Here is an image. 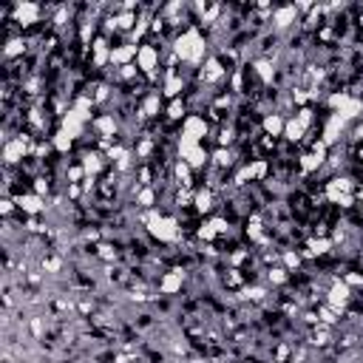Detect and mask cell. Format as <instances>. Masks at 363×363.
<instances>
[{
    "label": "cell",
    "instance_id": "obj_1",
    "mask_svg": "<svg viewBox=\"0 0 363 363\" xmlns=\"http://www.w3.org/2000/svg\"><path fill=\"white\" fill-rule=\"evenodd\" d=\"M176 54L182 60H187V63H199L201 57H205V40L199 37V31L196 29H187L185 34L176 40Z\"/></svg>",
    "mask_w": 363,
    "mask_h": 363
},
{
    "label": "cell",
    "instance_id": "obj_2",
    "mask_svg": "<svg viewBox=\"0 0 363 363\" xmlns=\"http://www.w3.org/2000/svg\"><path fill=\"white\" fill-rule=\"evenodd\" d=\"M142 219H145V224L150 227V233L156 235V238H162V241H173V238H179V224L173 219H168V216H159L156 210H148Z\"/></svg>",
    "mask_w": 363,
    "mask_h": 363
},
{
    "label": "cell",
    "instance_id": "obj_3",
    "mask_svg": "<svg viewBox=\"0 0 363 363\" xmlns=\"http://www.w3.org/2000/svg\"><path fill=\"white\" fill-rule=\"evenodd\" d=\"M327 199L335 201V205L349 207L355 201V196H352V179H332L327 185Z\"/></svg>",
    "mask_w": 363,
    "mask_h": 363
},
{
    "label": "cell",
    "instance_id": "obj_4",
    "mask_svg": "<svg viewBox=\"0 0 363 363\" xmlns=\"http://www.w3.org/2000/svg\"><path fill=\"white\" fill-rule=\"evenodd\" d=\"M156 60H159V51L153 49V46H148V43L139 46V51H136V63H139V68H142L145 74H153Z\"/></svg>",
    "mask_w": 363,
    "mask_h": 363
},
{
    "label": "cell",
    "instance_id": "obj_5",
    "mask_svg": "<svg viewBox=\"0 0 363 363\" xmlns=\"http://www.w3.org/2000/svg\"><path fill=\"white\" fill-rule=\"evenodd\" d=\"M26 150H29V139L26 136H17V139H9L6 148H3V156L6 162H20L26 156Z\"/></svg>",
    "mask_w": 363,
    "mask_h": 363
},
{
    "label": "cell",
    "instance_id": "obj_6",
    "mask_svg": "<svg viewBox=\"0 0 363 363\" xmlns=\"http://www.w3.org/2000/svg\"><path fill=\"white\" fill-rule=\"evenodd\" d=\"M37 17H40V6L37 3H17L15 6V20L20 26H31V23H37Z\"/></svg>",
    "mask_w": 363,
    "mask_h": 363
},
{
    "label": "cell",
    "instance_id": "obj_7",
    "mask_svg": "<svg viewBox=\"0 0 363 363\" xmlns=\"http://www.w3.org/2000/svg\"><path fill=\"white\" fill-rule=\"evenodd\" d=\"M205 134H207V122L201 119V116H187L185 119V134L182 136H187L190 142H201Z\"/></svg>",
    "mask_w": 363,
    "mask_h": 363
},
{
    "label": "cell",
    "instance_id": "obj_8",
    "mask_svg": "<svg viewBox=\"0 0 363 363\" xmlns=\"http://www.w3.org/2000/svg\"><path fill=\"white\" fill-rule=\"evenodd\" d=\"M17 207H20L23 213L37 216L40 210H43V196H37V193H26V196H17Z\"/></svg>",
    "mask_w": 363,
    "mask_h": 363
},
{
    "label": "cell",
    "instance_id": "obj_9",
    "mask_svg": "<svg viewBox=\"0 0 363 363\" xmlns=\"http://www.w3.org/2000/svg\"><path fill=\"white\" fill-rule=\"evenodd\" d=\"M346 301H349V287L343 284V281L332 284V290H329V304H332V309H335V312H341Z\"/></svg>",
    "mask_w": 363,
    "mask_h": 363
},
{
    "label": "cell",
    "instance_id": "obj_10",
    "mask_svg": "<svg viewBox=\"0 0 363 363\" xmlns=\"http://www.w3.org/2000/svg\"><path fill=\"white\" fill-rule=\"evenodd\" d=\"M298 20V9L295 6H281V9H275V26L278 29H287L290 23H295Z\"/></svg>",
    "mask_w": 363,
    "mask_h": 363
},
{
    "label": "cell",
    "instance_id": "obj_11",
    "mask_svg": "<svg viewBox=\"0 0 363 363\" xmlns=\"http://www.w3.org/2000/svg\"><path fill=\"white\" fill-rule=\"evenodd\" d=\"M284 125H287V122L281 119L278 114H267V116H264V134L272 136V139L284 134Z\"/></svg>",
    "mask_w": 363,
    "mask_h": 363
},
{
    "label": "cell",
    "instance_id": "obj_12",
    "mask_svg": "<svg viewBox=\"0 0 363 363\" xmlns=\"http://www.w3.org/2000/svg\"><path fill=\"white\" fill-rule=\"evenodd\" d=\"M136 46H119V49H111V63H119L122 68L128 65V60L131 57H136Z\"/></svg>",
    "mask_w": 363,
    "mask_h": 363
},
{
    "label": "cell",
    "instance_id": "obj_13",
    "mask_svg": "<svg viewBox=\"0 0 363 363\" xmlns=\"http://www.w3.org/2000/svg\"><path fill=\"white\" fill-rule=\"evenodd\" d=\"M224 77V68H221V63L219 60H207V65L205 68H201V79H205V83H216V79H221Z\"/></svg>",
    "mask_w": 363,
    "mask_h": 363
},
{
    "label": "cell",
    "instance_id": "obj_14",
    "mask_svg": "<svg viewBox=\"0 0 363 363\" xmlns=\"http://www.w3.org/2000/svg\"><path fill=\"white\" fill-rule=\"evenodd\" d=\"M304 131H306V122H301L298 116H295V119H287V125H284V136L290 142H298L301 136H304Z\"/></svg>",
    "mask_w": 363,
    "mask_h": 363
},
{
    "label": "cell",
    "instance_id": "obj_15",
    "mask_svg": "<svg viewBox=\"0 0 363 363\" xmlns=\"http://www.w3.org/2000/svg\"><path fill=\"white\" fill-rule=\"evenodd\" d=\"M185 83L182 77H176L173 71H168V79H165V97H171V100H179V94H182Z\"/></svg>",
    "mask_w": 363,
    "mask_h": 363
},
{
    "label": "cell",
    "instance_id": "obj_16",
    "mask_svg": "<svg viewBox=\"0 0 363 363\" xmlns=\"http://www.w3.org/2000/svg\"><path fill=\"white\" fill-rule=\"evenodd\" d=\"M91 51H94V63H97V65H105L108 60H111V51H108L105 40H94Z\"/></svg>",
    "mask_w": 363,
    "mask_h": 363
},
{
    "label": "cell",
    "instance_id": "obj_17",
    "mask_svg": "<svg viewBox=\"0 0 363 363\" xmlns=\"http://www.w3.org/2000/svg\"><path fill=\"white\" fill-rule=\"evenodd\" d=\"M193 205H196L199 213H210V210H213V193L210 190H199L196 193V199H193Z\"/></svg>",
    "mask_w": 363,
    "mask_h": 363
},
{
    "label": "cell",
    "instance_id": "obj_18",
    "mask_svg": "<svg viewBox=\"0 0 363 363\" xmlns=\"http://www.w3.org/2000/svg\"><path fill=\"white\" fill-rule=\"evenodd\" d=\"M329 250H332V241H329L327 235H320V238H312V241H309V256H327Z\"/></svg>",
    "mask_w": 363,
    "mask_h": 363
},
{
    "label": "cell",
    "instance_id": "obj_19",
    "mask_svg": "<svg viewBox=\"0 0 363 363\" xmlns=\"http://www.w3.org/2000/svg\"><path fill=\"white\" fill-rule=\"evenodd\" d=\"M179 287H182V272H179V270H173L171 275L162 278V292H168V295H171V292H176Z\"/></svg>",
    "mask_w": 363,
    "mask_h": 363
},
{
    "label": "cell",
    "instance_id": "obj_20",
    "mask_svg": "<svg viewBox=\"0 0 363 363\" xmlns=\"http://www.w3.org/2000/svg\"><path fill=\"white\" fill-rule=\"evenodd\" d=\"M97 131H100L102 136H114L116 134V122H114V116H100V119H97Z\"/></svg>",
    "mask_w": 363,
    "mask_h": 363
},
{
    "label": "cell",
    "instance_id": "obj_21",
    "mask_svg": "<svg viewBox=\"0 0 363 363\" xmlns=\"http://www.w3.org/2000/svg\"><path fill=\"white\" fill-rule=\"evenodd\" d=\"M142 114H145V116H156V114H159V94H150V97H145Z\"/></svg>",
    "mask_w": 363,
    "mask_h": 363
},
{
    "label": "cell",
    "instance_id": "obj_22",
    "mask_svg": "<svg viewBox=\"0 0 363 363\" xmlns=\"http://www.w3.org/2000/svg\"><path fill=\"white\" fill-rule=\"evenodd\" d=\"M54 148H57L60 153H68V150H71V136L65 134V131L54 134Z\"/></svg>",
    "mask_w": 363,
    "mask_h": 363
},
{
    "label": "cell",
    "instance_id": "obj_23",
    "mask_svg": "<svg viewBox=\"0 0 363 363\" xmlns=\"http://www.w3.org/2000/svg\"><path fill=\"white\" fill-rule=\"evenodd\" d=\"M190 171H193V168H190V165H187V162H176V179H179V185H190Z\"/></svg>",
    "mask_w": 363,
    "mask_h": 363
},
{
    "label": "cell",
    "instance_id": "obj_24",
    "mask_svg": "<svg viewBox=\"0 0 363 363\" xmlns=\"http://www.w3.org/2000/svg\"><path fill=\"white\" fill-rule=\"evenodd\" d=\"M213 162L219 165V168H230V165H233V153H230L227 148H219L213 153Z\"/></svg>",
    "mask_w": 363,
    "mask_h": 363
},
{
    "label": "cell",
    "instance_id": "obj_25",
    "mask_svg": "<svg viewBox=\"0 0 363 363\" xmlns=\"http://www.w3.org/2000/svg\"><path fill=\"white\" fill-rule=\"evenodd\" d=\"M247 173H250V179H264V173H267V162H264V159H256L253 165H247Z\"/></svg>",
    "mask_w": 363,
    "mask_h": 363
},
{
    "label": "cell",
    "instance_id": "obj_26",
    "mask_svg": "<svg viewBox=\"0 0 363 363\" xmlns=\"http://www.w3.org/2000/svg\"><path fill=\"white\" fill-rule=\"evenodd\" d=\"M253 68H256V74L264 79V83H270V79H272V65L267 63V60H258V63L253 65Z\"/></svg>",
    "mask_w": 363,
    "mask_h": 363
},
{
    "label": "cell",
    "instance_id": "obj_27",
    "mask_svg": "<svg viewBox=\"0 0 363 363\" xmlns=\"http://www.w3.org/2000/svg\"><path fill=\"white\" fill-rule=\"evenodd\" d=\"M83 168H86V173H97L102 168V159L97 156V153H88V156L83 159Z\"/></svg>",
    "mask_w": 363,
    "mask_h": 363
},
{
    "label": "cell",
    "instance_id": "obj_28",
    "mask_svg": "<svg viewBox=\"0 0 363 363\" xmlns=\"http://www.w3.org/2000/svg\"><path fill=\"white\" fill-rule=\"evenodd\" d=\"M168 116H171V119H182V116H185V102L173 100L171 105H168Z\"/></svg>",
    "mask_w": 363,
    "mask_h": 363
},
{
    "label": "cell",
    "instance_id": "obj_29",
    "mask_svg": "<svg viewBox=\"0 0 363 363\" xmlns=\"http://www.w3.org/2000/svg\"><path fill=\"white\" fill-rule=\"evenodd\" d=\"M270 281H272V284H284V281H287V270H284V267L270 270Z\"/></svg>",
    "mask_w": 363,
    "mask_h": 363
},
{
    "label": "cell",
    "instance_id": "obj_30",
    "mask_svg": "<svg viewBox=\"0 0 363 363\" xmlns=\"http://www.w3.org/2000/svg\"><path fill=\"white\" fill-rule=\"evenodd\" d=\"M114 26L116 29H131V26H134V15H119L114 20Z\"/></svg>",
    "mask_w": 363,
    "mask_h": 363
},
{
    "label": "cell",
    "instance_id": "obj_31",
    "mask_svg": "<svg viewBox=\"0 0 363 363\" xmlns=\"http://www.w3.org/2000/svg\"><path fill=\"white\" fill-rule=\"evenodd\" d=\"M23 51V40H9L6 46V57H15V54H20Z\"/></svg>",
    "mask_w": 363,
    "mask_h": 363
},
{
    "label": "cell",
    "instance_id": "obj_32",
    "mask_svg": "<svg viewBox=\"0 0 363 363\" xmlns=\"http://www.w3.org/2000/svg\"><path fill=\"white\" fill-rule=\"evenodd\" d=\"M139 205H142V207H150V205H153V190H150V187L139 190Z\"/></svg>",
    "mask_w": 363,
    "mask_h": 363
},
{
    "label": "cell",
    "instance_id": "obj_33",
    "mask_svg": "<svg viewBox=\"0 0 363 363\" xmlns=\"http://www.w3.org/2000/svg\"><path fill=\"white\" fill-rule=\"evenodd\" d=\"M284 264L290 267V270H292V267H298V264H301L298 253H284Z\"/></svg>",
    "mask_w": 363,
    "mask_h": 363
},
{
    "label": "cell",
    "instance_id": "obj_34",
    "mask_svg": "<svg viewBox=\"0 0 363 363\" xmlns=\"http://www.w3.org/2000/svg\"><path fill=\"white\" fill-rule=\"evenodd\" d=\"M46 190H49V182H46V179H34V193L37 196H43Z\"/></svg>",
    "mask_w": 363,
    "mask_h": 363
},
{
    "label": "cell",
    "instance_id": "obj_35",
    "mask_svg": "<svg viewBox=\"0 0 363 363\" xmlns=\"http://www.w3.org/2000/svg\"><path fill=\"white\" fill-rule=\"evenodd\" d=\"M320 320H324V324H335V309H327V306H324V309H320Z\"/></svg>",
    "mask_w": 363,
    "mask_h": 363
},
{
    "label": "cell",
    "instance_id": "obj_36",
    "mask_svg": "<svg viewBox=\"0 0 363 363\" xmlns=\"http://www.w3.org/2000/svg\"><path fill=\"white\" fill-rule=\"evenodd\" d=\"M230 139H233V131H230V128H221V134H219V142H221V148H224V145H227Z\"/></svg>",
    "mask_w": 363,
    "mask_h": 363
},
{
    "label": "cell",
    "instance_id": "obj_37",
    "mask_svg": "<svg viewBox=\"0 0 363 363\" xmlns=\"http://www.w3.org/2000/svg\"><path fill=\"white\" fill-rule=\"evenodd\" d=\"M346 287H355V284H363V275H355V272H349L346 281H343Z\"/></svg>",
    "mask_w": 363,
    "mask_h": 363
},
{
    "label": "cell",
    "instance_id": "obj_38",
    "mask_svg": "<svg viewBox=\"0 0 363 363\" xmlns=\"http://www.w3.org/2000/svg\"><path fill=\"white\" fill-rule=\"evenodd\" d=\"M83 173H86V168H71V171H68V179H71V182H79Z\"/></svg>",
    "mask_w": 363,
    "mask_h": 363
},
{
    "label": "cell",
    "instance_id": "obj_39",
    "mask_svg": "<svg viewBox=\"0 0 363 363\" xmlns=\"http://www.w3.org/2000/svg\"><path fill=\"white\" fill-rule=\"evenodd\" d=\"M15 205H17V201H12V199H3V205H0L3 216H9V213H12V210H15Z\"/></svg>",
    "mask_w": 363,
    "mask_h": 363
},
{
    "label": "cell",
    "instance_id": "obj_40",
    "mask_svg": "<svg viewBox=\"0 0 363 363\" xmlns=\"http://www.w3.org/2000/svg\"><path fill=\"white\" fill-rule=\"evenodd\" d=\"M244 295H247V298H253V301H258V298L264 295V290H261V287H253V290H247Z\"/></svg>",
    "mask_w": 363,
    "mask_h": 363
},
{
    "label": "cell",
    "instance_id": "obj_41",
    "mask_svg": "<svg viewBox=\"0 0 363 363\" xmlns=\"http://www.w3.org/2000/svg\"><path fill=\"white\" fill-rule=\"evenodd\" d=\"M315 343H327V329H320V332H315Z\"/></svg>",
    "mask_w": 363,
    "mask_h": 363
},
{
    "label": "cell",
    "instance_id": "obj_42",
    "mask_svg": "<svg viewBox=\"0 0 363 363\" xmlns=\"http://www.w3.org/2000/svg\"><path fill=\"white\" fill-rule=\"evenodd\" d=\"M57 267H60L57 258H49V261H46V270H57Z\"/></svg>",
    "mask_w": 363,
    "mask_h": 363
},
{
    "label": "cell",
    "instance_id": "obj_43",
    "mask_svg": "<svg viewBox=\"0 0 363 363\" xmlns=\"http://www.w3.org/2000/svg\"><path fill=\"white\" fill-rule=\"evenodd\" d=\"M100 256L102 258H114V253H111V247H100Z\"/></svg>",
    "mask_w": 363,
    "mask_h": 363
},
{
    "label": "cell",
    "instance_id": "obj_44",
    "mask_svg": "<svg viewBox=\"0 0 363 363\" xmlns=\"http://www.w3.org/2000/svg\"><path fill=\"white\" fill-rule=\"evenodd\" d=\"M26 230H31V233H34V230H40V227H37V219H29V221H26Z\"/></svg>",
    "mask_w": 363,
    "mask_h": 363
},
{
    "label": "cell",
    "instance_id": "obj_45",
    "mask_svg": "<svg viewBox=\"0 0 363 363\" xmlns=\"http://www.w3.org/2000/svg\"><path fill=\"white\" fill-rule=\"evenodd\" d=\"M357 199H360V201H363V190H360V193H357Z\"/></svg>",
    "mask_w": 363,
    "mask_h": 363
}]
</instances>
